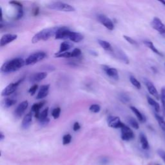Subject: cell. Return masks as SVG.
<instances>
[{
  "instance_id": "obj_1",
  "label": "cell",
  "mask_w": 165,
  "mask_h": 165,
  "mask_svg": "<svg viewBox=\"0 0 165 165\" xmlns=\"http://www.w3.org/2000/svg\"><path fill=\"white\" fill-rule=\"evenodd\" d=\"M25 65V60L20 57L12 59L4 63L1 67V71L3 73H11L19 70Z\"/></svg>"
},
{
  "instance_id": "obj_2",
  "label": "cell",
  "mask_w": 165,
  "mask_h": 165,
  "mask_svg": "<svg viewBox=\"0 0 165 165\" xmlns=\"http://www.w3.org/2000/svg\"><path fill=\"white\" fill-rule=\"evenodd\" d=\"M58 28L59 27H52L43 29L34 36L32 39V42L33 43H36L41 40L46 41L49 40L50 37L56 35Z\"/></svg>"
},
{
  "instance_id": "obj_3",
  "label": "cell",
  "mask_w": 165,
  "mask_h": 165,
  "mask_svg": "<svg viewBox=\"0 0 165 165\" xmlns=\"http://www.w3.org/2000/svg\"><path fill=\"white\" fill-rule=\"evenodd\" d=\"M47 8L52 10H56L58 11L63 12H74L75 10V8L69 4H67L61 1L52 2L47 5Z\"/></svg>"
},
{
  "instance_id": "obj_4",
  "label": "cell",
  "mask_w": 165,
  "mask_h": 165,
  "mask_svg": "<svg viewBox=\"0 0 165 165\" xmlns=\"http://www.w3.org/2000/svg\"><path fill=\"white\" fill-rule=\"evenodd\" d=\"M46 57V54L43 51H39L32 53L25 60V65H30L36 64V63L43 60Z\"/></svg>"
},
{
  "instance_id": "obj_5",
  "label": "cell",
  "mask_w": 165,
  "mask_h": 165,
  "mask_svg": "<svg viewBox=\"0 0 165 165\" xmlns=\"http://www.w3.org/2000/svg\"><path fill=\"white\" fill-rule=\"evenodd\" d=\"M152 27L161 35H165V25L158 17H155L151 23Z\"/></svg>"
},
{
  "instance_id": "obj_6",
  "label": "cell",
  "mask_w": 165,
  "mask_h": 165,
  "mask_svg": "<svg viewBox=\"0 0 165 165\" xmlns=\"http://www.w3.org/2000/svg\"><path fill=\"white\" fill-rule=\"evenodd\" d=\"M23 79H19V81H18L16 83H12L8 84V86H7L5 88H4L3 90L2 91L1 93V96H8L11 95L12 94H13V93L16 90L17 88H18V86L19 85V84L23 81Z\"/></svg>"
},
{
  "instance_id": "obj_7",
  "label": "cell",
  "mask_w": 165,
  "mask_h": 165,
  "mask_svg": "<svg viewBox=\"0 0 165 165\" xmlns=\"http://www.w3.org/2000/svg\"><path fill=\"white\" fill-rule=\"evenodd\" d=\"M121 139L123 141H129L132 140L135 137L134 133L132 129H130L128 126L124 125L121 128Z\"/></svg>"
},
{
  "instance_id": "obj_8",
  "label": "cell",
  "mask_w": 165,
  "mask_h": 165,
  "mask_svg": "<svg viewBox=\"0 0 165 165\" xmlns=\"http://www.w3.org/2000/svg\"><path fill=\"white\" fill-rule=\"evenodd\" d=\"M71 31L66 27H59L55 35V38L56 40H66L69 39V37Z\"/></svg>"
},
{
  "instance_id": "obj_9",
  "label": "cell",
  "mask_w": 165,
  "mask_h": 165,
  "mask_svg": "<svg viewBox=\"0 0 165 165\" xmlns=\"http://www.w3.org/2000/svg\"><path fill=\"white\" fill-rule=\"evenodd\" d=\"M98 19L99 22L110 31H113L114 29V25L112 21L108 18L107 16L103 14H99L98 16Z\"/></svg>"
},
{
  "instance_id": "obj_10",
  "label": "cell",
  "mask_w": 165,
  "mask_h": 165,
  "mask_svg": "<svg viewBox=\"0 0 165 165\" xmlns=\"http://www.w3.org/2000/svg\"><path fill=\"white\" fill-rule=\"evenodd\" d=\"M107 122L110 127L113 128H121L122 126L125 125L121 121L119 117L112 116L108 117Z\"/></svg>"
},
{
  "instance_id": "obj_11",
  "label": "cell",
  "mask_w": 165,
  "mask_h": 165,
  "mask_svg": "<svg viewBox=\"0 0 165 165\" xmlns=\"http://www.w3.org/2000/svg\"><path fill=\"white\" fill-rule=\"evenodd\" d=\"M101 66H102V69L105 71L106 74H107L108 76H109L110 78H111L115 80L119 79V74H118V72L117 69L105 65H101Z\"/></svg>"
},
{
  "instance_id": "obj_12",
  "label": "cell",
  "mask_w": 165,
  "mask_h": 165,
  "mask_svg": "<svg viewBox=\"0 0 165 165\" xmlns=\"http://www.w3.org/2000/svg\"><path fill=\"white\" fill-rule=\"evenodd\" d=\"M144 81H145V83L146 84L147 89H148V90H149L150 94L152 96H154L156 99H159V98H160L159 94L157 89H156L155 87L154 86V84L152 83L150 81H149V79H144Z\"/></svg>"
},
{
  "instance_id": "obj_13",
  "label": "cell",
  "mask_w": 165,
  "mask_h": 165,
  "mask_svg": "<svg viewBox=\"0 0 165 165\" xmlns=\"http://www.w3.org/2000/svg\"><path fill=\"white\" fill-rule=\"evenodd\" d=\"M18 37V36L16 34H7L3 35L0 40V45L1 46H4L10 43L11 42L16 40Z\"/></svg>"
},
{
  "instance_id": "obj_14",
  "label": "cell",
  "mask_w": 165,
  "mask_h": 165,
  "mask_svg": "<svg viewBox=\"0 0 165 165\" xmlns=\"http://www.w3.org/2000/svg\"><path fill=\"white\" fill-rule=\"evenodd\" d=\"M28 107V103L27 101H24L23 102L21 103L15 110L14 111L15 116L16 117H20L23 115L25 111L26 110Z\"/></svg>"
},
{
  "instance_id": "obj_15",
  "label": "cell",
  "mask_w": 165,
  "mask_h": 165,
  "mask_svg": "<svg viewBox=\"0 0 165 165\" xmlns=\"http://www.w3.org/2000/svg\"><path fill=\"white\" fill-rule=\"evenodd\" d=\"M112 52L114 53V56L119 59V60H120L123 63H126V64H129V63H130L129 59H128V56H126V54L123 51H122V50L117 49L116 50H113Z\"/></svg>"
},
{
  "instance_id": "obj_16",
  "label": "cell",
  "mask_w": 165,
  "mask_h": 165,
  "mask_svg": "<svg viewBox=\"0 0 165 165\" xmlns=\"http://www.w3.org/2000/svg\"><path fill=\"white\" fill-rule=\"evenodd\" d=\"M49 88H50V84H44V85H42L40 88L39 92L37 93L36 99H41L47 96L49 93Z\"/></svg>"
},
{
  "instance_id": "obj_17",
  "label": "cell",
  "mask_w": 165,
  "mask_h": 165,
  "mask_svg": "<svg viewBox=\"0 0 165 165\" xmlns=\"http://www.w3.org/2000/svg\"><path fill=\"white\" fill-rule=\"evenodd\" d=\"M45 103V101H41V102L35 103L32 105L31 108V110L32 112H34V116L36 119H39V117L40 116V109L43 107Z\"/></svg>"
},
{
  "instance_id": "obj_18",
  "label": "cell",
  "mask_w": 165,
  "mask_h": 165,
  "mask_svg": "<svg viewBox=\"0 0 165 165\" xmlns=\"http://www.w3.org/2000/svg\"><path fill=\"white\" fill-rule=\"evenodd\" d=\"M46 76H47V74L46 72H38L31 76L30 81L32 83L40 82L42 80L45 79L46 78Z\"/></svg>"
},
{
  "instance_id": "obj_19",
  "label": "cell",
  "mask_w": 165,
  "mask_h": 165,
  "mask_svg": "<svg viewBox=\"0 0 165 165\" xmlns=\"http://www.w3.org/2000/svg\"><path fill=\"white\" fill-rule=\"evenodd\" d=\"M32 121V112L28 113L23 118L22 123V126L23 129H27L31 125Z\"/></svg>"
},
{
  "instance_id": "obj_20",
  "label": "cell",
  "mask_w": 165,
  "mask_h": 165,
  "mask_svg": "<svg viewBox=\"0 0 165 165\" xmlns=\"http://www.w3.org/2000/svg\"><path fill=\"white\" fill-rule=\"evenodd\" d=\"M83 39L84 36L81 33L73 31H71L69 37V40H70L71 41L74 42V43H79V42L83 40Z\"/></svg>"
},
{
  "instance_id": "obj_21",
  "label": "cell",
  "mask_w": 165,
  "mask_h": 165,
  "mask_svg": "<svg viewBox=\"0 0 165 165\" xmlns=\"http://www.w3.org/2000/svg\"><path fill=\"white\" fill-rule=\"evenodd\" d=\"M72 46H73V45L72 44L70 41H63L61 43L60 50H59L58 52L57 53L61 54V53L68 52L70 49L72 48Z\"/></svg>"
},
{
  "instance_id": "obj_22",
  "label": "cell",
  "mask_w": 165,
  "mask_h": 165,
  "mask_svg": "<svg viewBox=\"0 0 165 165\" xmlns=\"http://www.w3.org/2000/svg\"><path fill=\"white\" fill-rule=\"evenodd\" d=\"M139 140H140L141 147L143 150H149V149L150 145H149V141H148L146 135L143 133H141L140 135H139Z\"/></svg>"
},
{
  "instance_id": "obj_23",
  "label": "cell",
  "mask_w": 165,
  "mask_h": 165,
  "mask_svg": "<svg viewBox=\"0 0 165 165\" xmlns=\"http://www.w3.org/2000/svg\"><path fill=\"white\" fill-rule=\"evenodd\" d=\"M130 109L132 110V111L135 113V115L136 116V117H137V119H139V121L141 122H145L146 120V117L143 115V114L139 110L135 108V107H130Z\"/></svg>"
},
{
  "instance_id": "obj_24",
  "label": "cell",
  "mask_w": 165,
  "mask_h": 165,
  "mask_svg": "<svg viewBox=\"0 0 165 165\" xmlns=\"http://www.w3.org/2000/svg\"><path fill=\"white\" fill-rule=\"evenodd\" d=\"M144 43H145V45L147 46V47L149 48L152 52H154L155 54L159 55V56H163L162 53L161 52H159V50L157 49H156V47L154 46V43H152V41H149V40H145V41H144Z\"/></svg>"
},
{
  "instance_id": "obj_25",
  "label": "cell",
  "mask_w": 165,
  "mask_h": 165,
  "mask_svg": "<svg viewBox=\"0 0 165 165\" xmlns=\"http://www.w3.org/2000/svg\"><path fill=\"white\" fill-rule=\"evenodd\" d=\"M98 43L99 45L102 47L103 49L105 50H107L108 52H112L113 51V49L111 44L109 43V42L105 41V40H98Z\"/></svg>"
},
{
  "instance_id": "obj_26",
  "label": "cell",
  "mask_w": 165,
  "mask_h": 165,
  "mask_svg": "<svg viewBox=\"0 0 165 165\" xmlns=\"http://www.w3.org/2000/svg\"><path fill=\"white\" fill-rule=\"evenodd\" d=\"M147 101H148V103H149V105H151L152 107L154 108L155 112L157 113H159L160 111V105L157 101L154 100L153 98H150L149 96H147Z\"/></svg>"
},
{
  "instance_id": "obj_27",
  "label": "cell",
  "mask_w": 165,
  "mask_h": 165,
  "mask_svg": "<svg viewBox=\"0 0 165 165\" xmlns=\"http://www.w3.org/2000/svg\"><path fill=\"white\" fill-rule=\"evenodd\" d=\"M155 117L156 120H157L158 122V124L160 126V128H161L162 130H163L164 132H165V120L164 119V118L159 116L157 113H155Z\"/></svg>"
},
{
  "instance_id": "obj_28",
  "label": "cell",
  "mask_w": 165,
  "mask_h": 165,
  "mask_svg": "<svg viewBox=\"0 0 165 165\" xmlns=\"http://www.w3.org/2000/svg\"><path fill=\"white\" fill-rule=\"evenodd\" d=\"M16 100L13 99H10V98H7L6 99L4 100L3 105L5 108H9L12 107V106L14 105L16 103Z\"/></svg>"
},
{
  "instance_id": "obj_29",
  "label": "cell",
  "mask_w": 165,
  "mask_h": 165,
  "mask_svg": "<svg viewBox=\"0 0 165 165\" xmlns=\"http://www.w3.org/2000/svg\"><path fill=\"white\" fill-rule=\"evenodd\" d=\"M130 83H132L135 88H137V89H141V84L140 82H139L135 77H134V76H130Z\"/></svg>"
},
{
  "instance_id": "obj_30",
  "label": "cell",
  "mask_w": 165,
  "mask_h": 165,
  "mask_svg": "<svg viewBox=\"0 0 165 165\" xmlns=\"http://www.w3.org/2000/svg\"><path fill=\"white\" fill-rule=\"evenodd\" d=\"M128 122L129 123V125L132 126V128H134V129H139V123L138 122L135 120L134 118L133 117H129L128 119Z\"/></svg>"
},
{
  "instance_id": "obj_31",
  "label": "cell",
  "mask_w": 165,
  "mask_h": 165,
  "mask_svg": "<svg viewBox=\"0 0 165 165\" xmlns=\"http://www.w3.org/2000/svg\"><path fill=\"white\" fill-rule=\"evenodd\" d=\"M161 98L162 107H163V116L165 117V88L161 89Z\"/></svg>"
},
{
  "instance_id": "obj_32",
  "label": "cell",
  "mask_w": 165,
  "mask_h": 165,
  "mask_svg": "<svg viewBox=\"0 0 165 165\" xmlns=\"http://www.w3.org/2000/svg\"><path fill=\"white\" fill-rule=\"evenodd\" d=\"M119 99H120V101H121V102L125 103V104L130 102V97L127 94H125V93H122V94H121L119 95Z\"/></svg>"
},
{
  "instance_id": "obj_33",
  "label": "cell",
  "mask_w": 165,
  "mask_h": 165,
  "mask_svg": "<svg viewBox=\"0 0 165 165\" xmlns=\"http://www.w3.org/2000/svg\"><path fill=\"white\" fill-rule=\"evenodd\" d=\"M48 113H49V108H46L40 113V116L38 120L41 121V120L46 119V118H48Z\"/></svg>"
},
{
  "instance_id": "obj_34",
  "label": "cell",
  "mask_w": 165,
  "mask_h": 165,
  "mask_svg": "<svg viewBox=\"0 0 165 165\" xmlns=\"http://www.w3.org/2000/svg\"><path fill=\"white\" fill-rule=\"evenodd\" d=\"M56 57H63V58H70L72 57V54L70 52H66L61 54L56 53L55 54Z\"/></svg>"
},
{
  "instance_id": "obj_35",
  "label": "cell",
  "mask_w": 165,
  "mask_h": 165,
  "mask_svg": "<svg viewBox=\"0 0 165 165\" xmlns=\"http://www.w3.org/2000/svg\"><path fill=\"white\" fill-rule=\"evenodd\" d=\"M61 113V108L60 107H57L56 108H54L52 112V116L55 119H57L60 116Z\"/></svg>"
},
{
  "instance_id": "obj_36",
  "label": "cell",
  "mask_w": 165,
  "mask_h": 165,
  "mask_svg": "<svg viewBox=\"0 0 165 165\" xmlns=\"http://www.w3.org/2000/svg\"><path fill=\"white\" fill-rule=\"evenodd\" d=\"M89 110L92 113H98L101 110V107L99 105H92L89 108Z\"/></svg>"
},
{
  "instance_id": "obj_37",
  "label": "cell",
  "mask_w": 165,
  "mask_h": 165,
  "mask_svg": "<svg viewBox=\"0 0 165 165\" xmlns=\"http://www.w3.org/2000/svg\"><path fill=\"white\" fill-rule=\"evenodd\" d=\"M71 140H72L71 135L69 134H66L63 137V144L64 145H69V144L71 142Z\"/></svg>"
},
{
  "instance_id": "obj_38",
  "label": "cell",
  "mask_w": 165,
  "mask_h": 165,
  "mask_svg": "<svg viewBox=\"0 0 165 165\" xmlns=\"http://www.w3.org/2000/svg\"><path fill=\"white\" fill-rule=\"evenodd\" d=\"M71 54H72V57H77L81 56V50L79 49H75L72 50V52H71Z\"/></svg>"
},
{
  "instance_id": "obj_39",
  "label": "cell",
  "mask_w": 165,
  "mask_h": 165,
  "mask_svg": "<svg viewBox=\"0 0 165 165\" xmlns=\"http://www.w3.org/2000/svg\"><path fill=\"white\" fill-rule=\"evenodd\" d=\"M23 16V7H18V13H17V15L16 16L15 19L17 20L21 18H22Z\"/></svg>"
},
{
  "instance_id": "obj_40",
  "label": "cell",
  "mask_w": 165,
  "mask_h": 165,
  "mask_svg": "<svg viewBox=\"0 0 165 165\" xmlns=\"http://www.w3.org/2000/svg\"><path fill=\"white\" fill-rule=\"evenodd\" d=\"M37 88H38V85L36 84H34L33 86H32L30 88H29V90H28V92L30 93V94L31 96H34L35 94H36V90H37Z\"/></svg>"
},
{
  "instance_id": "obj_41",
  "label": "cell",
  "mask_w": 165,
  "mask_h": 165,
  "mask_svg": "<svg viewBox=\"0 0 165 165\" xmlns=\"http://www.w3.org/2000/svg\"><path fill=\"white\" fill-rule=\"evenodd\" d=\"M123 37L125 38V39L129 43H130L131 45H137V41H135L134 40H133L132 37H130L129 36H123Z\"/></svg>"
},
{
  "instance_id": "obj_42",
  "label": "cell",
  "mask_w": 165,
  "mask_h": 165,
  "mask_svg": "<svg viewBox=\"0 0 165 165\" xmlns=\"http://www.w3.org/2000/svg\"><path fill=\"white\" fill-rule=\"evenodd\" d=\"M157 152H158V155L161 157V158L164 161V162L165 163V151H164L161 149H159Z\"/></svg>"
},
{
  "instance_id": "obj_43",
  "label": "cell",
  "mask_w": 165,
  "mask_h": 165,
  "mask_svg": "<svg viewBox=\"0 0 165 165\" xmlns=\"http://www.w3.org/2000/svg\"><path fill=\"white\" fill-rule=\"evenodd\" d=\"M10 4H11V5H14V6H16L17 7H23V5L22 3H20L19 1H10L9 2Z\"/></svg>"
},
{
  "instance_id": "obj_44",
  "label": "cell",
  "mask_w": 165,
  "mask_h": 165,
  "mask_svg": "<svg viewBox=\"0 0 165 165\" xmlns=\"http://www.w3.org/2000/svg\"><path fill=\"white\" fill-rule=\"evenodd\" d=\"M49 122H50V119L48 117V118H46V119H45L40 121V125L41 126H45V125H47Z\"/></svg>"
},
{
  "instance_id": "obj_45",
  "label": "cell",
  "mask_w": 165,
  "mask_h": 165,
  "mask_svg": "<svg viewBox=\"0 0 165 165\" xmlns=\"http://www.w3.org/2000/svg\"><path fill=\"white\" fill-rule=\"evenodd\" d=\"M39 12H40V8L38 7H35L33 8L32 13L34 16H37L38 14H39Z\"/></svg>"
},
{
  "instance_id": "obj_46",
  "label": "cell",
  "mask_w": 165,
  "mask_h": 165,
  "mask_svg": "<svg viewBox=\"0 0 165 165\" xmlns=\"http://www.w3.org/2000/svg\"><path fill=\"white\" fill-rule=\"evenodd\" d=\"M80 128H81V126H80L79 122H75L73 126V130L75 131V132H76V131H78L80 129Z\"/></svg>"
},
{
  "instance_id": "obj_47",
  "label": "cell",
  "mask_w": 165,
  "mask_h": 165,
  "mask_svg": "<svg viewBox=\"0 0 165 165\" xmlns=\"http://www.w3.org/2000/svg\"><path fill=\"white\" fill-rule=\"evenodd\" d=\"M100 163L101 164H102L103 165H105V164H107L108 163V159L107 158H103L101 159L100 161Z\"/></svg>"
},
{
  "instance_id": "obj_48",
  "label": "cell",
  "mask_w": 165,
  "mask_h": 165,
  "mask_svg": "<svg viewBox=\"0 0 165 165\" xmlns=\"http://www.w3.org/2000/svg\"><path fill=\"white\" fill-rule=\"evenodd\" d=\"M4 138H5V135H4L3 132H1V133H0V140L3 141L4 139Z\"/></svg>"
},
{
  "instance_id": "obj_49",
  "label": "cell",
  "mask_w": 165,
  "mask_h": 165,
  "mask_svg": "<svg viewBox=\"0 0 165 165\" xmlns=\"http://www.w3.org/2000/svg\"><path fill=\"white\" fill-rule=\"evenodd\" d=\"M155 165H160V164H155Z\"/></svg>"
},
{
  "instance_id": "obj_50",
  "label": "cell",
  "mask_w": 165,
  "mask_h": 165,
  "mask_svg": "<svg viewBox=\"0 0 165 165\" xmlns=\"http://www.w3.org/2000/svg\"><path fill=\"white\" fill-rule=\"evenodd\" d=\"M164 65H165V63H164Z\"/></svg>"
}]
</instances>
